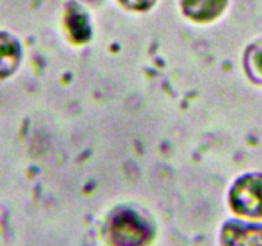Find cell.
<instances>
[{"label": "cell", "instance_id": "obj_1", "mask_svg": "<svg viewBox=\"0 0 262 246\" xmlns=\"http://www.w3.org/2000/svg\"><path fill=\"white\" fill-rule=\"evenodd\" d=\"M233 205L250 217L262 215V177L251 176L238 182L232 195Z\"/></svg>", "mask_w": 262, "mask_h": 246}, {"label": "cell", "instance_id": "obj_2", "mask_svg": "<svg viewBox=\"0 0 262 246\" xmlns=\"http://www.w3.org/2000/svg\"><path fill=\"white\" fill-rule=\"evenodd\" d=\"M225 246H262V228L255 225H239L227 228Z\"/></svg>", "mask_w": 262, "mask_h": 246}, {"label": "cell", "instance_id": "obj_3", "mask_svg": "<svg viewBox=\"0 0 262 246\" xmlns=\"http://www.w3.org/2000/svg\"><path fill=\"white\" fill-rule=\"evenodd\" d=\"M227 0H183L187 14L197 20H210L224 9Z\"/></svg>", "mask_w": 262, "mask_h": 246}, {"label": "cell", "instance_id": "obj_4", "mask_svg": "<svg viewBox=\"0 0 262 246\" xmlns=\"http://www.w3.org/2000/svg\"><path fill=\"white\" fill-rule=\"evenodd\" d=\"M19 56L18 46L12 38L0 35V76L10 73Z\"/></svg>", "mask_w": 262, "mask_h": 246}, {"label": "cell", "instance_id": "obj_5", "mask_svg": "<svg viewBox=\"0 0 262 246\" xmlns=\"http://www.w3.org/2000/svg\"><path fill=\"white\" fill-rule=\"evenodd\" d=\"M120 2H122L124 5H127L128 8L142 10V9H147L148 7H151L155 0H120Z\"/></svg>", "mask_w": 262, "mask_h": 246}, {"label": "cell", "instance_id": "obj_6", "mask_svg": "<svg viewBox=\"0 0 262 246\" xmlns=\"http://www.w3.org/2000/svg\"><path fill=\"white\" fill-rule=\"evenodd\" d=\"M250 61L253 67V71L262 78V49L252 54V58H251Z\"/></svg>", "mask_w": 262, "mask_h": 246}]
</instances>
